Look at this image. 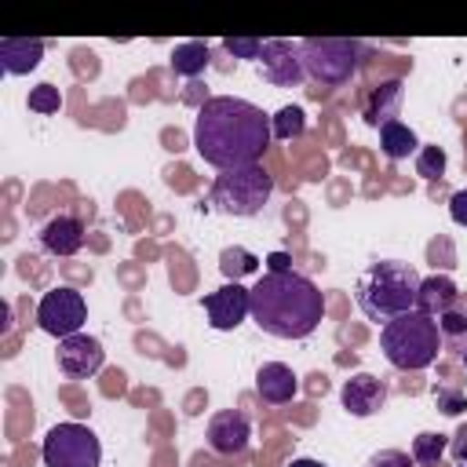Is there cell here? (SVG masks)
Masks as SVG:
<instances>
[{
  "label": "cell",
  "instance_id": "1",
  "mask_svg": "<svg viewBox=\"0 0 467 467\" xmlns=\"http://www.w3.org/2000/svg\"><path fill=\"white\" fill-rule=\"evenodd\" d=\"M270 139H274L270 117L255 102L234 95L204 99L193 120V146L201 161L219 171L259 164Z\"/></svg>",
  "mask_w": 467,
  "mask_h": 467
},
{
  "label": "cell",
  "instance_id": "19",
  "mask_svg": "<svg viewBox=\"0 0 467 467\" xmlns=\"http://www.w3.org/2000/svg\"><path fill=\"white\" fill-rule=\"evenodd\" d=\"M379 150H383L387 161H405V157L420 153V139H416V131L409 124L390 120V124L379 128Z\"/></svg>",
  "mask_w": 467,
  "mask_h": 467
},
{
  "label": "cell",
  "instance_id": "27",
  "mask_svg": "<svg viewBox=\"0 0 467 467\" xmlns=\"http://www.w3.org/2000/svg\"><path fill=\"white\" fill-rule=\"evenodd\" d=\"M263 44L266 40H255V36H226L223 40V47L234 55V58H263Z\"/></svg>",
  "mask_w": 467,
  "mask_h": 467
},
{
  "label": "cell",
  "instance_id": "26",
  "mask_svg": "<svg viewBox=\"0 0 467 467\" xmlns=\"http://www.w3.org/2000/svg\"><path fill=\"white\" fill-rule=\"evenodd\" d=\"M29 109H33V113H44V117L58 113V109H62L58 88H55V84H36V88L29 91Z\"/></svg>",
  "mask_w": 467,
  "mask_h": 467
},
{
  "label": "cell",
  "instance_id": "33",
  "mask_svg": "<svg viewBox=\"0 0 467 467\" xmlns=\"http://www.w3.org/2000/svg\"><path fill=\"white\" fill-rule=\"evenodd\" d=\"M288 467H325L321 460H310V456H299V460H292Z\"/></svg>",
  "mask_w": 467,
  "mask_h": 467
},
{
  "label": "cell",
  "instance_id": "2",
  "mask_svg": "<svg viewBox=\"0 0 467 467\" xmlns=\"http://www.w3.org/2000/svg\"><path fill=\"white\" fill-rule=\"evenodd\" d=\"M248 296H252V321L277 339H306L325 317L321 288L296 270L263 274L255 288H248Z\"/></svg>",
  "mask_w": 467,
  "mask_h": 467
},
{
  "label": "cell",
  "instance_id": "29",
  "mask_svg": "<svg viewBox=\"0 0 467 467\" xmlns=\"http://www.w3.org/2000/svg\"><path fill=\"white\" fill-rule=\"evenodd\" d=\"M416 460L409 456V452H401V449H379L372 460H368V467H412Z\"/></svg>",
  "mask_w": 467,
  "mask_h": 467
},
{
  "label": "cell",
  "instance_id": "10",
  "mask_svg": "<svg viewBox=\"0 0 467 467\" xmlns=\"http://www.w3.org/2000/svg\"><path fill=\"white\" fill-rule=\"evenodd\" d=\"M55 361H58V372H66L69 379H88V376H95V372L102 368L106 350H102V343H99L95 336L77 332V336L58 339Z\"/></svg>",
  "mask_w": 467,
  "mask_h": 467
},
{
  "label": "cell",
  "instance_id": "9",
  "mask_svg": "<svg viewBox=\"0 0 467 467\" xmlns=\"http://www.w3.org/2000/svg\"><path fill=\"white\" fill-rule=\"evenodd\" d=\"M204 314H208V325L215 332H234L252 314V296L237 281H226L223 288L204 296Z\"/></svg>",
  "mask_w": 467,
  "mask_h": 467
},
{
  "label": "cell",
  "instance_id": "31",
  "mask_svg": "<svg viewBox=\"0 0 467 467\" xmlns=\"http://www.w3.org/2000/svg\"><path fill=\"white\" fill-rule=\"evenodd\" d=\"M449 215H452L456 226H467V190H456L449 197Z\"/></svg>",
  "mask_w": 467,
  "mask_h": 467
},
{
  "label": "cell",
  "instance_id": "34",
  "mask_svg": "<svg viewBox=\"0 0 467 467\" xmlns=\"http://www.w3.org/2000/svg\"><path fill=\"white\" fill-rule=\"evenodd\" d=\"M463 368H467V350H463Z\"/></svg>",
  "mask_w": 467,
  "mask_h": 467
},
{
  "label": "cell",
  "instance_id": "17",
  "mask_svg": "<svg viewBox=\"0 0 467 467\" xmlns=\"http://www.w3.org/2000/svg\"><path fill=\"white\" fill-rule=\"evenodd\" d=\"M460 299H463V292L456 288V281H452V277H445V274H434V277H423V281H420L416 310L438 321V317H441V314H449Z\"/></svg>",
  "mask_w": 467,
  "mask_h": 467
},
{
  "label": "cell",
  "instance_id": "8",
  "mask_svg": "<svg viewBox=\"0 0 467 467\" xmlns=\"http://www.w3.org/2000/svg\"><path fill=\"white\" fill-rule=\"evenodd\" d=\"M84 321H88V303H84V296H80L77 288H69V285H58V288L44 292L40 303H36V325H40L47 336H55V339L77 336V332L84 328Z\"/></svg>",
  "mask_w": 467,
  "mask_h": 467
},
{
  "label": "cell",
  "instance_id": "16",
  "mask_svg": "<svg viewBox=\"0 0 467 467\" xmlns=\"http://www.w3.org/2000/svg\"><path fill=\"white\" fill-rule=\"evenodd\" d=\"M299 390V376L285 365V361H266L259 372H255V394L266 401V405H285L292 401Z\"/></svg>",
  "mask_w": 467,
  "mask_h": 467
},
{
  "label": "cell",
  "instance_id": "20",
  "mask_svg": "<svg viewBox=\"0 0 467 467\" xmlns=\"http://www.w3.org/2000/svg\"><path fill=\"white\" fill-rule=\"evenodd\" d=\"M208 62H212V51H208V44H201V40L175 44V51H171V69H175L179 77H201V73L208 69Z\"/></svg>",
  "mask_w": 467,
  "mask_h": 467
},
{
  "label": "cell",
  "instance_id": "22",
  "mask_svg": "<svg viewBox=\"0 0 467 467\" xmlns=\"http://www.w3.org/2000/svg\"><path fill=\"white\" fill-rule=\"evenodd\" d=\"M445 449H449V438L445 434H438V431H420L416 438H412V460L416 463H423V467H434L441 456H445Z\"/></svg>",
  "mask_w": 467,
  "mask_h": 467
},
{
  "label": "cell",
  "instance_id": "4",
  "mask_svg": "<svg viewBox=\"0 0 467 467\" xmlns=\"http://www.w3.org/2000/svg\"><path fill=\"white\" fill-rule=\"evenodd\" d=\"M379 350L394 368L420 372V368L434 365V358L441 350L438 321L420 314V310H409V314H401L379 328Z\"/></svg>",
  "mask_w": 467,
  "mask_h": 467
},
{
  "label": "cell",
  "instance_id": "15",
  "mask_svg": "<svg viewBox=\"0 0 467 467\" xmlns=\"http://www.w3.org/2000/svg\"><path fill=\"white\" fill-rule=\"evenodd\" d=\"M401 102H405V84L398 77L390 80H379L368 95H365V106H361V117L368 128H383L390 120H398L401 113Z\"/></svg>",
  "mask_w": 467,
  "mask_h": 467
},
{
  "label": "cell",
  "instance_id": "23",
  "mask_svg": "<svg viewBox=\"0 0 467 467\" xmlns=\"http://www.w3.org/2000/svg\"><path fill=\"white\" fill-rule=\"evenodd\" d=\"M438 332H441V347H463L467 343V299H460L449 314L438 317Z\"/></svg>",
  "mask_w": 467,
  "mask_h": 467
},
{
  "label": "cell",
  "instance_id": "30",
  "mask_svg": "<svg viewBox=\"0 0 467 467\" xmlns=\"http://www.w3.org/2000/svg\"><path fill=\"white\" fill-rule=\"evenodd\" d=\"M449 452H452V460L463 467L467 463V423L463 427H456V434L449 438Z\"/></svg>",
  "mask_w": 467,
  "mask_h": 467
},
{
  "label": "cell",
  "instance_id": "12",
  "mask_svg": "<svg viewBox=\"0 0 467 467\" xmlns=\"http://www.w3.org/2000/svg\"><path fill=\"white\" fill-rule=\"evenodd\" d=\"M248 438H252V423L237 409H223L208 420V449L219 456H241L248 449Z\"/></svg>",
  "mask_w": 467,
  "mask_h": 467
},
{
  "label": "cell",
  "instance_id": "32",
  "mask_svg": "<svg viewBox=\"0 0 467 467\" xmlns=\"http://www.w3.org/2000/svg\"><path fill=\"white\" fill-rule=\"evenodd\" d=\"M266 263H270V274H285V270H292V259H288L285 252H270Z\"/></svg>",
  "mask_w": 467,
  "mask_h": 467
},
{
  "label": "cell",
  "instance_id": "25",
  "mask_svg": "<svg viewBox=\"0 0 467 467\" xmlns=\"http://www.w3.org/2000/svg\"><path fill=\"white\" fill-rule=\"evenodd\" d=\"M445 164H449V157L441 146H420V153H416V175L420 179H441Z\"/></svg>",
  "mask_w": 467,
  "mask_h": 467
},
{
  "label": "cell",
  "instance_id": "3",
  "mask_svg": "<svg viewBox=\"0 0 467 467\" xmlns=\"http://www.w3.org/2000/svg\"><path fill=\"white\" fill-rule=\"evenodd\" d=\"M420 274L412 263H401V259H379L372 263L358 285H354V299L361 306V314L368 321H394L409 310H416V296H420Z\"/></svg>",
  "mask_w": 467,
  "mask_h": 467
},
{
  "label": "cell",
  "instance_id": "18",
  "mask_svg": "<svg viewBox=\"0 0 467 467\" xmlns=\"http://www.w3.org/2000/svg\"><path fill=\"white\" fill-rule=\"evenodd\" d=\"M44 58V40L40 36H4L0 40V66L11 77H22L36 69Z\"/></svg>",
  "mask_w": 467,
  "mask_h": 467
},
{
  "label": "cell",
  "instance_id": "13",
  "mask_svg": "<svg viewBox=\"0 0 467 467\" xmlns=\"http://www.w3.org/2000/svg\"><path fill=\"white\" fill-rule=\"evenodd\" d=\"M339 398H343V409H347L350 416L368 420L372 412H379V409L387 405V387H383V379H376L372 372H354V376L343 383Z\"/></svg>",
  "mask_w": 467,
  "mask_h": 467
},
{
  "label": "cell",
  "instance_id": "6",
  "mask_svg": "<svg viewBox=\"0 0 467 467\" xmlns=\"http://www.w3.org/2000/svg\"><path fill=\"white\" fill-rule=\"evenodd\" d=\"M299 55L310 80H317L321 88H343L361 69L365 44L347 36H306L299 40Z\"/></svg>",
  "mask_w": 467,
  "mask_h": 467
},
{
  "label": "cell",
  "instance_id": "5",
  "mask_svg": "<svg viewBox=\"0 0 467 467\" xmlns=\"http://www.w3.org/2000/svg\"><path fill=\"white\" fill-rule=\"evenodd\" d=\"M274 193V175L263 171V164H248V168H230L219 171L212 179L208 201L215 212L234 215V219H252L263 212V204Z\"/></svg>",
  "mask_w": 467,
  "mask_h": 467
},
{
  "label": "cell",
  "instance_id": "11",
  "mask_svg": "<svg viewBox=\"0 0 467 467\" xmlns=\"http://www.w3.org/2000/svg\"><path fill=\"white\" fill-rule=\"evenodd\" d=\"M259 73H263V80L274 84V88H296V84L306 77L299 44L266 40V44H263V58H259Z\"/></svg>",
  "mask_w": 467,
  "mask_h": 467
},
{
  "label": "cell",
  "instance_id": "24",
  "mask_svg": "<svg viewBox=\"0 0 467 467\" xmlns=\"http://www.w3.org/2000/svg\"><path fill=\"white\" fill-rule=\"evenodd\" d=\"M270 131H274V139H281V142L299 139V135L306 131V113H303L299 106H281V109L270 117Z\"/></svg>",
  "mask_w": 467,
  "mask_h": 467
},
{
  "label": "cell",
  "instance_id": "21",
  "mask_svg": "<svg viewBox=\"0 0 467 467\" xmlns=\"http://www.w3.org/2000/svg\"><path fill=\"white\" fill-rule=\"evenodd\" d=\"M219 270H223L230 281H237V277H244V274H255V270H259V255H255V252H248V248H241V244H230V248H223V252H219Z\"/></svg>",
  "mask_w": 467,
  "mask_h": 467
},
{
  "label": "cell",
  "instance_id": "14",
  "mask_svg": "<svg viewBox=\"0 0 467 467\" xmlns=\"http://www.w3.org/2000/svg\"><path fill=\"white\" fill-rule=\"evenodd\" d=\"M36 241H40V248H44L47 255H58V259L77 255L80 244H84V223H80L77 215H51V219L40 226Z\"/></svg>",
  "mask_w": 467,
  "mask_h": 467
},
{
  "label": "cell",
  "instance_id": "28",
  "mask_svg": "<svg viewBox=\"0 0 467 467\" xmlns=\"http://www.w3.org/2000/svg\"><path fill=\"white\" fill-rule=\"evenodd\" d=\"M434 405H438V412H445V416H460V412L467 409V394H460V390H452V387H438V390H434Z\"/></svg>",
  "mask_w": 467,
  "mask_h": 467
},
{
  "label": "cell",
  "instance_id": "7",
  "mask_svg": "<svg viewBox=\"0 0 467 467\" xmlns=\"http://www.w3.org/2000/svg\"><path fill=\"white\" fill-rule=\"evenodd\" d=\"M40 460L44 467H99L102 445L84 423H55L40 445Z\"/></svg>",
  "mask_w": 467,
  "mask_h": 467
}]
</instances>
